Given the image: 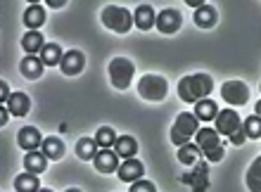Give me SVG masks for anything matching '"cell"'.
Instances as JSON below:
<instances>
[{
  "label": "cell",
  "instance_id": "cell-25",
  "mask_svg": "<svg viewBox=\"0 0 261 192\" xmlns=\"http://www.w3.org/2000/svg\"><path fill=\"white\" fill-rule=\"evenodd\" d=\"M97 147H100L97 140H93V138H81L79 145H76V154H79L83 161H90V159H95Z\"/></svg>",
  "mask_w": 261,
  "mask_h": 192
},
{
  "label": "cell",
  "instance_id": "cell-31",
  "mask_svg": "<svg viewBox=\"0 0 261 192\" xmlns=\"http://www.w3.org/2000/svg\"><path fill=\"white\" fill-rule=\"evenodd\" d=\"M259 173H261V159H254V164H252V169H249V173H247V187H249V190L256 192L261 187Z\"/></svg>",
  "mask_w": 261,
  "mask_h": 192
},
{
  "label": "cell",
  "instance_id": "cell-38",
  "mask_svg": "<svg viewBox=\"0 0 261 192\" xmlns=\"http://www.w3.org/2000/svg\"><path fill=\"white\" fill-rule=\"evenodd\" d=\"M29 3H31V5H38V0H29Z\"/></svg>",
  "mask_w": 261,
  "mask_h": 192
},
{
  "label": "cell",
  "instance_id": "cell-6",
  "mask_svg": "<svg viewBox=\"0 0 261 192\" xmlns=\"http://www.w3.org/2000/svg\"><path fill=\"white\" fill-rule=\"evenodd\" d=\"M133 71H136V67H133V62H130L128 57H114L110 62V81L114 88L124 90L130 86V78H133Z\"/></svg>",
  "mask_w": 261,
  "mask_h": 192
},
{
  "label": "cell",
  "instance_id": "cell-30",
  "mask_svg": "<svg viewBox=\"0 0 261 192\" xmlns=\"http://www.w3.org/2000/svg\"><path fill=\"white\" fill-rule=\"evenodd\" d=\"M242 128H245V133H247V138H252V140H256V138L261 135V117L259 114H254V117H249L245 124H242Z\"/></svg>",
  "mask_w": 261,
  "mask_h": 192
},
{
  "label": "cell",
  "instance_id": "cell-19",
  "mask_svg": "<svg viewBox=\"0 0 261 192\" xmlns=\"http://www.w3.org/2000/svg\"><path fill=\"white\" fill-rule=\"evenodd\" d=\"M216 112H219V107H216V102L214 100H209V97H202V100H197L195 102V117H197V121H212L214 117H216Z\"/></svg>",
  "mask_w": 261,
  "mask_h": 192
},
{
  "label": "cell",
  "instance_id": "cell-14",
  "mask_svg": "<svg viewBox=\"0 0 261 192\" xmlns=\"http://www.w3.org/2000/svg\"><path fill=\"white\" fill-rule=\"evenodd\" d=\"M117 171H119V178L124 180V183H133V180L143 178V164L136 157H128Z\"/></svg>",
  "mask_w": 261,
  "mask_h": 192
},
{
  "label": "cell",
  "instance_id": "cell-16",
  "mask_svg": "<svg viewBox=\"0 0 261 192\" xmlns=\"http://www.w3.org/2000/svg\"><path fill=\"white\" fill-rule=\"evenodd\" d=\"M43 67H45V64H43V60L41 57H24V60H21V64H19V69H21V74L27 76L29 81H36V78H41L43 76Z\"/></svg>",
  "mask_w": 261,
  "mask_h": 192
},
{
  "label": "cell",
  "instance_id": "cell-15",
  "mask_svg": "<svg viewBox=\"0 0 261 192\" xmlns=\"http://www.w3.org/2000/svg\"><path fill=\"white\" fill-rule=\"evenodd\" d=\"M154 19H157V14L152 10L150 5H138L136 7V14H133V24L138 29H143V31H150L154 26Z\"/></svg>",
  "mask_w": 261,
  "mask_h": 192
},
{
  "label": "cell",
  "instance_id": "cell-22",
  "mask_svg": "<svg viewBox=\"0 0 261 192\" xmlns=\"http://www.w3.org/2000/svg\"><path fill=\"white\" fill-rule=\"evenodd\" d=\"M41 152L48 159L57 161V159H62V154H64V143L60 140V138H55V135L45 138V140H43V145H41Z\"/></svg>",
  "mask_w": 261,
  "mask_h": 192
},
{
  "label": "cell",
  "instance_id": "cell-13",
  "mask_svg": "<svg viewBox=\"0 0 261 192\" xmlns=\"http://www.w3.org/2000/svg\"><path fill=\"white\" fill-rule=\"evenodd\" d=\"M95 169L100 173H112L119 169V154L112 152V147H102L95 154Z\"/></svg>",
  "mask_w": 261,
  "mask_h": 192
},
{
  "label": "cell",
  "instance_id": "cell-23",
  "mask_svg": "<svg viewBox=\"0 0 261 192\" xmlns=\"http://www.w3.org/2000/svg\"><path fill=\"white\" fill-rule=\"evenodd\" d=\"M45 41H43V36L38 34V29H31L24 38H21V48L27 50L29 55H36V52H41Z\"/></svg>",
  "mask_w": 261,
  "mask_h": 192
},
{
  "label": "cell",
  "instance_id": "cell-17",
  "mask_svg": "<svg viewBox=\"0 0 261 192\" xmlns=\"http://www.w3.org/2000/svg\"><path fill=\"white\" fill-rule=\"evenodd\" d=\"M45 166H48V157L38 150H29L27 157H24V169L31 173H43L45 171Z\"/></svg>",
  "mask_w": 261,
  "mask_h": 192
},
{
  "label": "cell",
  "instance_id": "cell-20",
  "mask_svg": "<svg viewBox=\"0 0 261 192\" xmlns=\"http://www.w3.org/2000/svg\"><path fill=\"white\" fill-rule=\"evenodd\" d=\"M195 24L199 29H212L216 24V10L212 5H199L195 7Z\"/></svg>",
  "mask_w": 261,
  "mask_h": 192
},
{
  "label": "cell",
  "instance_id": "cell-29",
  "mask_svg": "<svg viewBox=\"0 0 261 192\" xmlns=\"http://www.w3.org/2000/svg\"><path fill=\"white\" fill-rule=\"evenodd\" d=\"M95 140L100 147H112V145L117 143V133H114L110 126H102V128L95 133Z\"/></svg>",
  "mask_w": 261,
  "mask_h": 192
},
{
  "label": "cell",
  "instance_id": "cell-21",
  "mask_svg": "<svg viewBox=\"0 0 261 192\" xmlns=\"http://www.w3.org/2000/svg\"><path fill=\"white\" fill-rule=\"evenodd\" d=\"M38 55H41V60H43V64H45V67H55V64L62 62L64 52H62V48H60L57 43H45Z\"/></svg>",
  "mask_w": 261,
  "mask_h": 192
},
{
  "label": "cell",
  "instance_id": "cell-7",
  "mask_svg": "<svg viewBox=\"0 0 261 192\" xmlns=\"http://www.w3.org/2000/svg\"><path fill=\"white\" fill-rule=\"evenodd\" d=\"M216 133L219 135H230V133H235V130L242 126V119L240 114L235 109H223V112H216Z\"/></svg>",
  "mask_w": 261,
  "mask_h": 192
},
{
  "label": "cell",
  "instance_id": "cell-11",
  "mask_svg": "<svg viewBox=\"0 0 261 192\" xmlns=\"http://www.w3.org/2000/svg\"><path fill=\"white\" fill-rule=\"evenodd\" d=\"M17 143H19L21 150H38L43 145V135L41 130L36 128V126H24V128L19 130V135H17Z\"/></svg>",
  "mask_w": 261,
  "mask_h": 192
},
{
  "label": "cell",
  "instance_id": "cell-35",
  "mask_svg": "<svg viewBox=\"0 0 261 192\" xmlns=\"http://www.w3.org/2000/svg\"><path fill=\"white\" fill-rule=\"evenodd\" d=\"M45 3H48L50 7H55V10H60V7H64V3H67V0H45Z\"/></svg>",
  "mask_w": 261,
  "mask_h": 192
},
{
  "label": "cell",
  "instance_id": "cell-10",
  "mask_svg": "<svg viewBox=\"0 0 261 192\" xmlns=\"http://www.w3.org/2000/svg\"><path fill=\"white\" fill-rule=\"evenodd\" d=\"M209 169H206V164L204 161H195V169L190 173H186V176H183V183H186V185H190L193 187V190H206V187H209Z\"/></svg>",
  "mask_w": 261,
  "mask_h": 192
},
{
  "label": "cell",
  "instance_id": "cell-37",
  "mask_svg": "<svg viewBox=\"0 0 261 192\" xmlns=\"http://www.w3.org/2000/svg\"><path fill=\"white\" fill-rule=\"evenodd\" d=\"M190 7H199V5H204V0H186Z\"/></svg>",
  "mask_w": 261,
  "mask_h": 192
},
{
  "label": "cell",
  "instance_id": "cell-3",
  "mask_svg": "<svg viewBox=\"0 0 261 192\" xmlns=\"http://www.w3.org/2000/svg\"><path fill=\"white\" fill-rule=\"evenodd\" d=\"M197 117L195 114H190V112H183V114H178L176 117V121H173L171 126V143L173 145H186L190 143V138L197 133Z\"/></svg>",
  "mask_w": 261,
  "mask_h": 192
},
{
  "label": "cell",
  "instance_id": "cell-4",
  "mask_svg": "<svg viewBox=\"0 0 261 192\" xmlns=\"http://www.w3.org/2000/svg\"><path fill=\"white\" fill-rule=\"evenodd\" d=\"M102 24L117 34H128L130 24H133V17L126 7H117V5H107L102 10Z\"/></svg>",
  "mask_w": 261,
  "mask_h": 192
},
{
  "label": "cell",
  "instance_id": "cell-18",
  "mask_svg": "<svg viewBox=\"0 0 261 192\" xmlns=\"http://www.w3.org/2000/svg\"><path fill=\"white\" fill-rule=\"evenodd\" d=\"M7 109L12 112L14 117H24V114H29V109H31V100H29V95H24V93H12L10 100H7Z\"/></svg>",
  "mask_w": 261,
  "mask_h": 192
},
{
  "label": "cell",
  "instance_id": "cell-34",
  "mask_svg": "<svg viewBox=\"0 0 261 192\" xmlns=\"http://www.w3.org/2000/svg\"><path fill=\"white\" fill-rule=\"evenodd\" d=\"M10 95H12V93H10V88H7V83L3 81V83H0V100H3V102H7V100H10Z\"/></svg>",
  "mask_w": 261,
  "mask_h": 192
},
{
  "label": "cell",
  "instance_id": "cell-36",
  "mask_svg": "<svg viewBox=\"0 0 261 192\" xmlns=\"http://www.w3.org/2000/svg\"><path fill=\"white\" fill-rule=\"evenodd\" d=\"M0 114H3V117H0V124L5 126V124H7V119H10V114H12V112H10V109H3Z\"/></svg>",
  "mask_w": 261,
  "mask_h": 192
},
{
  "label": "cell",
  "instance_id": "cell-12",
  "mask_svg": "<svg viewBox=\"0 0 261 192\" xmlns=\"http://www.w3.org/2000/svg\"><path fill=\"white\" fill-rule=\"evenodd\" d=\"M83 64H86V57H83L81 50H69L67 55L62 57V62H60V69L67 76H76V74H81Z\"/></svg>",
  "mask_w": 261,
  "mask_h": 192
},
{
  "label": "cell",
  "instance_id": "cell-9",
  "mask_svg": "<svg viewBox=\"0 0 261 192\" xmlns=\"http://www.w3.org/2000/svg\"><path fill=\"white\" fill-rule=\"evenodd\" d=\"M154 26H157L162 34H176L180 29V12L173 10V7H166V10H162V12L157 14Z\"/></svg>",
  "mask_w": 261,
  "mask_h": 192
},
{
  "label": "cell",
  "instance_id": "cell-5",
  "mask_svg": "<svg viewBox=\"0 0 261 192\" xmlns=\"http://www.w3.org/2000/svg\"><path fill=\"white\" fill-rule=\"evenodd\" d=\"M138 93H140L145 100H150V102H159V100H164V95L169 93V83H166L164 76L147 74L138 83Z\"/></svg>",
  "mask_w": 261,
  "mask_h": 192
},
{
  "label": "cell",
  "instance_id": "cell-24",
  "mask_svg": "<svg viewBox=\"0 0 261 192\" xmlns=\"http://www.w3.org/2000/svg\"><path fill=\"white\" fill-rule=\"evenodd\" d=\"M114 152H117L119 157H124V159L136 157L138 143L130 135H121V138H117V143H114Z\"/></svg>",
  "mask_w": 261,
  "mask_h": 192
},
{
  "label": "cell",
  "instance_id": "cell-1",
  "mask_svg": "<svg viewBox=\"0 0 261 192\" xmlns=\"http://www.w3.org/2000/svg\"><path fill=\"white\" fill-rule=\"evenodd\" d=\"M214 90V78L209 74H193L183 76L178 83V95L183 102H197Z\"/></svg>",
  "mask_w": 261,
  "mask_h": 192
},
{
  "label": "cell",
  "instance_id": "cell-32",
  "mask_svg": "<svg viewBox=\"0 0 261 192\" xmlns=\"http://www.w3.org/2000/svg\"><path fill=\"white\" fill-rule=\"evenodd\" d=\"M130 185H133V192H152V190H154V185H152L150 180H143V178L133 180Z\"/></svg>",
  "mask_w": 261,
  "mask_h": 192
},
{
  "label": "cell",
  "instance_id": "cell-33",
  "mask_svg": "<svg viewBox=\"0 0 261 192\" xmlns=\"http://www.w3.org/2000/svg\"><path fill=\"white\" fill-rule=\"evenodd\" d=\"M245 138H247V133H245V128L240 126L235 133H230V135H228V140H230L233 145H242V143H245Z\"/></svg>",
  "mask_w": 261,
  "mask_h": 192
},
{
  "label": "cell",
  "instance_id": "cell-8",
  "mask_svg": "<svg viewBox=\"0 0 261 192\" xmlns=\"http://www.w3.org/2000/svg\"><path fill=\"white\" fill-rule=\"evenodd\" d=\"M221 95L226 100L228 104H245L249 100V88L245 86L242 81H228L223 83V88H221Z\"/></svg>",
  "mask_w": 261,
  "mask_h": 192
},
{
  "label": "cell",
  "instance_id": "cell-2",
  "mask_svg": "<svg viewBox=\"0 0 261 192\" xmlns=\"http://www.w3.org/2000/svg\"><path fill=\"white\" fill-rule=\"evenodd\" d=\"M195 138H197V147L206 157V161H221L223 159L226 150H223V143H221V135L216 133V128H209V126L197 128Z\"/></svg>",
  "mask_w": 261,
  "mask_h": 192
},
{
  "label": "cell",
  "instance_id": "cell-27",
  "mask_svg": "<svg viewBox=\"0 0 261 192\" xmlns=\"http://www.w3.org/2000/svg\"><path fill=\"white\" fill-rule=\"evenodd\" d=\"M24 24H27L29 29H38L45 24V10H43L41 5H31L24 12Z\"/></svg>",
  "mask_w": 261,
  "mask_h": 192
},
{
  "label": "cell",
  "instance_id": "cell-28",
  "mask_svg": "<svg viewBox=\"0 0 261 192\" xmlns=\"http://www.w3.org/2000/svg\"><path fill=\"white\" fill-rule=\"evenodd\" d=\"M199 147L197 145H190V143H186V145H180V150H178V161L180 164H188V166H193L195 161H199Z\"/></svg>",
  "mask_w": 261,
  "mask_h": 192
},
{
  "label": "cell",
  "instance_id": "cell-26",
  "mask_svg": "<svg viewBox=\"0 0 261 192\" xmlns=\"http://www.w3.org/2000/svg\"><path fill=\"white\" fill-rule=\"evenodd\" d=\"M14 190L19 192H31V190H41V183H38V173H21L19 178L14 180Z\"/></svg>",
  "mask_w": 261,
  "mask_h": 192
}]
</instances>
